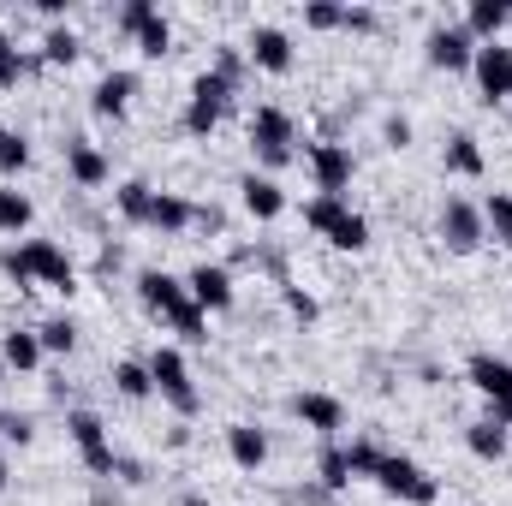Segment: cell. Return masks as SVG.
Listing matches in <instances>:
<instances>
[{
	"mask_svg": "<svg viewBox=\"0 0 512 506\" xmlns=\"http://www.w3.org/2000/svg\"><path fill=\"white\" fill-rule=\"evenodd\" d=\"M227 459L239 471H262L268 465V435L256 423H227Z\"/></svg>",
	"mask_w": 512,
	"mask_h": 506,
	"instance_id": "21",
	"label": "cell"
},
{
	"mask_svg": "<svg viewBox=\"0 0 512 506\" xmlns=\"http://www.w3.org/2000/svg\"><path fill=\"white\" fill-rule=\"evenodd\" d=\"M114 387H120L126 399H137V405H143V399L155 393V381H149V364H137V358H120V364H114Z\"/></svg>",
	"mask_w": 512,
	"mask_h": 506,
	"instance_id": "33",
	"label": "cell"
},
{
	"mask_svg": "<svg viewBox=\"0 0 512 506\" xmlns=\"http://www.w3.org/2000/svg\"><path fill=\"white\" fill-rule=\"evenodd\" d=\"M507 24H512L507 0H471V6H465V36H471V42H501Z\"/></svg>",
	"mask_w": 512,
	"mask_h": 506,
	"instance_id": "22",
	"label": "cell"
},
{
	"mask_svg": "<svg viewBox=\"0 0 512 506\" xmlns=\"http://www.w3.org/2000/svg\"><path fill=\"white\" fill-rule=\"evenodd\" d=\"M0 274L18 280V292H30V286H54L66 298L78 292V262L66 256V245H54V239H24V245L0 251Z\"/></svg>",
	"mask_w": 512,
	"mask_h": 506,
	"instance_id": "2",
	"label": "cell"
},
{
	"mask_svg": "<svg viewBox=\"0 0 512 506\" xmlns=\"http://www.w3.org/2000/svg\"><path fill=\"white\" fill-rule=\"evenodd\" d=\"M0 495H6V459H0Z\"/></svg>",
	"mask_w": 512,
	"mask_h": 506,
	"instance_id": "44",
	"label": "cell"
},
{
	"mask_svg": "<svg viewBox=\"0 0 512 506\" xmlns=\"http://www.w3.org/2000/svg\"><path fill=\"white\" fill-rule=\"evenodd\" d=\"M471 72H477V90H483L489 108H495V102H512V48L507 42H477Z\"/></svg>",
	"mask_w": 512,
	"mask_h": 506,
	"instance_id": "13",
	"label": "cell"
},
{
	"mask_svg": "<svg viewBox=\"0 0 512 506\" xmlns=\"http://www.w3.org/2000/svg\"><path fill=\"white\" fill-rule=\"evenodd\" d=\"M292 143H298V126H292V114L286 108H256L251 114V149L262 167H286L292 161Z\"/></svg>",
	"mask_w": 512,
	"mask_h": 506,
	"instance_id": "10",
	"label": "cell"
},
{
	"mask_svg": "<svg viewBox=\"0 0 512 506\" xmlns=\"http://www.w3.org/2000/svg\"><path fill=\"white\" fill-rule=\"evenodd\" d=\"M245 54H251L256 72H274V78H286V72L298 66V48H292V36H286L280 24H256L251 42H245Z\"/></svg>",
	"mask_w": 512,
	"mask_h": 506,
	"instance_id": "15",
	"label": "cell"
},
{
	"mask_svg": "<svg viewBox=\"0 0 512 506\" xmlns=\"http://www.w3.org/2000/svg\"><path fill=\"white\" fill-rule=\"evenodd\" d=\"M191 221H197V209H191L179 191H155V209H149V233L173 239V233H185Z\"/></svg>",
	"mask_w": 512,
	"mask_h": 506,
	"instance_id": "24",
	"label": "cell"
},
{
	"mask_svg": "<svg viewBox=\"0 0 512 506\" xmlns=\"http://www.w3.org/2000/svg\"><path fill=\"white\" fill-rule=\"evenodd\" d=\"M30 66H36L30 54H18V48H0V90H18V78H24Z\"/></svg>",
	"mask_w": 512,
	"mask_h": 506,
	"instance_id": "38",
	"label": "cell"
},
{
	"mask_svg": "<svg viewBox=\"0 0 512 506\" xmlns=\"http://www.w3.org/2000/svg\"><path fill=\"white\" fill-rule=\"evenodd\" d=\"M36 340H42V352H60V358H66V352L78 346V322H72V316H48V322L36 328Z\"/></svg>",
	"mask_w": 512,
	"mask_h": 506,
	"instance_id": "34",
	"label": "cell"
},
{
	"mask_svg": "<svg viewBox=\"0 0 512 506\" xmlns=\"http://www.w3.org/2000/svg\"><path fill=\"white\" fill-rule=\"evenodd\" d=\"M66 173H72V185H84V191H102V185L114 179L108 155H102L90 137H66Z\"/></svg>",
	"mask_w": 512,
	"mask_h": 506,
	"instance_id": "18",
	"label": "cell"
},
{
	"mask_svg": "<svg viewBox=\"0 0 512 506\" xmlns=\"http://www.w3.org/2000/svg\"><path fill=\"white\" fill-rule=\"evenodd\" d=\"M149 381H155V393H161V399H167L179 417H197L203 393H197V381H191L185 352H173V346H155V352H149Z\"/></svg>",
	"mask_w": 512,
	"mask_h": 506,
	"instance_id": "5",
	"label": "cell"
},
{
	"mask_svg": "<svg viewBox=\"0 0 512 506\" xmlns=\"http://www.w3.org/2000/svg\"><path fill=\"white\" fill-rule=\"evenodd\" d=\"M304 161H310V179H316L322 197H346V185H352V173H358L352 143H334V137H328V143H310Z\"/></svg>",
	"mask_w": 512,
	"mask_h": 506,
	"instance_id": "11",
	"label": "cell"
},
{
	"mask_svg": "<svg viewBox=\"0 0 512 506\" xmlns=\"http://www.w3.org/2000/svg\"><path fill=\"white\" fill-rule=\"evenodd\" d=\"M66 435H72V447H78V459H84L90 477H114L120 471V453H114L108 423L96 411H66Z\"/></svg>",
	"mask_w": 512,
	"mask_h": 506,
	"instance_id": "7",
	"label": "cell"
},
{
	"mask_svg": "<svg viewBox=\"0 0 512 506\" xmlns=\"http://www.w3.org/2000/svg\"><path fill=\"white\" fill-rule=\"evenodd\" d=\"M370 483H382L393 501H405V506H435L441 501V483L417 465V459H405V453H382V465H376V477Z\"/></svg>",
	"mask_w": 512,
	"mask_h": 506,
	"instance_id": "6",
	"label": "cell"
},
{
	"mask_svg": "<svg viewBox=\"0 0 512 506\" xmlns=\"http://www.w3.org/2000/svg\"><path fill=\"white\" fill-rule=\"evenodd\" d=\"M465 447H471V459H483V465H501L512 447V429H501L495 417H477L471 429H465Z\"/></svg>",
	"mask_w": 512,
	"mask_h": 506,
	"instance_id": "23",
	"label": "cell"
},
{
	"mask_svg": "<svg viewBox=\"0 0 512 506\" xmlns=\"http://www.w3.org/2000/svg\"><path fill=\"white\" fill-rule=\"evenodd\" d=\"M423 48H429L435 72H471V60H477V42L465 36V24H435Z\"/></svg>",
	"mask_w": 512,
	"mask_h": 506,
	"instance_id": "16",
	"label": "cell"
},
{
	"mask_svg": "<svg viewBox=\"0 0 512 506\" xmlns=\"http://www.w3.org/2000/svg\"><path fill=\"white\" fill-rule=\"evenodd\" d=\"M114 209L126 215L131 227H149V209H155V185H143V179H126V185L114 191Z\"/></svg>",
	"mask_w": 512,
	"mask_h": 506,
	"instance_id": "28",
	"label": "cell"
},
{
	"mask_svg": "<svg viewBox=\"0 0 512 506\" xmlns=\"http://www.w3.org/2000/svg\"><path fill=\"white\" fill-rule=\"evenodd\" d=\"M131 96H137V72H102L90 90V108H96V120H126Z\"/></svg>",
	"mask_w": 512,
	"mask_h": 506,
	"instance_id": "19",
	"label": "cell"
},
{
	"mask_svg": "<svg viewBox=\"0 0 512 506\" xmlns=\"http://www.w3.org/2000/svg\"><path fill=\"white\" fill-rule=\"evenodd\" d=\"M483 239H489V227H483V203L447 197V203H441V245L459 251V256H471Z\"/></svg>",
	"mask_w": 512,
	"mask_h": 506,
	"instance_id": "12",
	"label": "cell"
},
{
	"mask_svg": "<svg viewBox=\"0 0 512 506\" xmlns=\"http://www.w3.org/2000/svg\"><path fill=\"white\" fill-rule=\"evenodd\" d=\"M233 90L239 84H227L221 72H197L191 78V102H185V120L179 126L191 131V137H215V126L227 120V108H233Z\"/></svg>",
	"mask_w": 512,
	"mask_h": 506,
	"instance_id": "4",
	"label": "cell"
},
{
	"mask_svg": "<svg viewBox=\"0 0 512 506\" xmlns=\"http://www.w3.org/2000/svg\"><path fill=\"white\" fill-rule=\"evenodd\" d=\"M78 54H84L78 30H72V24H48V36H42V60H48V66H72Z\"/></svg>",
	"mask_w": 512,
	"mask_h": 506,
	"instance_id": "30",
	"label": "cell"
},
{
	"mask_svg": "<svg viewBox=\"0 0 512 506\" xmlns=\"http://www.w3.org/2000/svg\"><path fill=\"white\" fill-rule=\"evenodd\" d=\"M0 48H12V36H6V24H0Z\"/></svg>",
	"mask_w": 512,
	"mask_h": 506,
	"instance_id": "45",
	"label": "cell"
},
{
	"mask_svg": "<svg viewBox=\"0 0 512 506\" xmlns=\"http://www.w3.org/2000/svg\"><path fill=\"white\" fill-rule=\"evenodd\" d=\"M483 167H489L483 143H477L471 131H453V137H447V173H459V179H483Z\"/></svg>",
	"mask_w": 512,
	"mask_h": 506,
	"instance_id": "25",
	"label": "cell"
},
{
	"mask_svg": "<svg viewBox=\"0 0 512 506\" xmlns=\"http://www.w3.org/2000/svg\"><path fill=\"white\" fill-rule=\"evenodd\" d=\"M239 203H245L251 221H280V215H286V191H280L268 173H245V179H239Z\"/></svg>",
	"mask_w": 512,
	"mask_h": 506,
	"instance_id": "20",
	"label": "cell"
},
{
	"mask_svg": "<svg viewBox=\"0 0 512 506\" xmlns=\"http://www.w3.org/2000/svg\"><path fill=\"white\" fill-rule=\"evenodd\" d=\"M137 304H143L149 316H161L185 346H203V340H209V316L191 304V292H185L179 274H167V268H137Z\"/></svg>",
	"mask_w": 512,
	"mask_h": 506,
	"instance_id": "1",
	"label": "cell"
},
{
	"mask_svg": "<svg viewBox=\"0 0 512 506\" xmlns=\"http://www.w3.org/2000/svg\"><path fill=\"white\" fill-rule=\"evenodd\" d=\"M120 30L137 42L143 60H167V54H173V24L155 12V0H126V6H120Z\"/></svg>",
	"mask_w": 512,
	"mask_h": 506,
	"instance_id": "8",
	"label": "cell"
},
{
	"mask_svg": "<svg viewBox=\"0 0 512 506\" xmlns=\"http://www.w3.org/2000/svg\"><path fill=\"white\" fill-rule=\"evenodd\" d=\"M179 506H215V501H209V495H185Z\"/></svg>",
	"mask_w": 512,
	"mask_h": 506,
	"instance_id": "43",
	"label": "cell"
},
{
	"mask_svg": "<svg viewBox=\"0 0 512 506\" xmlns=\"http://www.w3.org/2000/svg\"><path fill=\"white\" fill-rule=\"evenodd\" d=\"M483 227H489L495 245H507L512 251V191H495V197L483 203Z\"/></svg>",
	"mask_w": 512,
	"mask_h": 506,
	"instance_id": "32",
	"label": "cell"
},
{
	"mask_svg": "<svg viewBox=\"0 0 512 506\" xmlns=\"http://www.w3.org/2000/svg\"><path fill=\"white\" fill-rule=\"evenodd\" d=\"M245 66H251V54H239L233 42H221V54H215V72H221L227 84H239V78H245Z\"/></svg>",
	"mask_w": 512,
	"mask_h": 506,
	"instance_id": "39",
	"label": "cell"
},
{
	"mask_svg": "<svg viewBox=\"0 0 512 506\" xmlns=\"http://www.w3.org/2000/svg\"><path fill=\"white\" fill-rule=\"evenodd\" d=\"M346 465H352V483H358V477H376L382 447H376V441H352V447H346Z\"/></svg>",
	"mask_w": 512,
	"mask_h": 506,
	"instance_id": "36",
	"label": "cell"
},
{
	"mask_svg": "<svg viewBox=\"0 0 512 506\" xmlns=\"http://www.w3.org/2000/svg\"><path fill=\"white\" fill-rule=\"evenodd\" d=\"M292 417H298L304 429H316L322 441H334V435L346 429V405H340L334 393H292Z\"/></svg>",
	"mask_w": 512,
	"mask_h": 506,
	"instance_id": "17",
	"label": "cell"
},
{
	"mask_svg": "<svg viewBox=\"0 0 512 506\" xmlns=\"http://www.w3.org/2000/svg\"><path fill=\"white\" fill-rule=\"evenodd\" d=\"M30 221H36V203H30L18 185H6V179H0V233H12V239H18V233H30Z\"/></svg>",
	"mask_w": 512,
	"mask_h": 506,
	"instance_id": "27",
	"label": "cell"
},
{
	"mask_svg": "<svg viewBox=\"0 0 512 506\" xmlns=\"http://www.w3.org/2000/svg\"><path fill=\"white\" fill-rule=\"evenodd\" d=\"M48 352H42V340H36V328H12L6 340H0V364L6 370H36Z\"/></svg>",
	"mask_w": 512,
	"mask_h": 506,
	"instance_id": "26",
	"label": "cell"
},
{
	"mask_svg": "<svg viewBox=\"0 0 512 506\" xmlns=\"http://www.w3.org/2000/svg\"><path fill=\"white\" fill-rule=\"evenodd\" d=\"M280 304H286V316H298V322H316V316H322V304H316L304 286H292V280L280 286Z\"/></svg>",
	"mask_w": 512,
	"mask_h": 506,
	"instance_id": "35",
	"label": "cell"
},
{
	"mask_svg": "<svg viewBox=\"0 0 512 506\" xmlns=\"http://www.w3.org/2000/svg\"><path fill=\"white\" fill-rule=\"evenodd\" d=\"M465 381L489 399V417L501 423V429H512V364L507 358H495V352H477L471 364H465Z\"/></svg>",
	"mask_w": 512,
	"mask_h": 506,
	"instance_id": "9",
	"label": "cell"
},
{
	"mask_svg": "<svg viewBox=\"0 0 512 506\" xmlns=\"http://www.w3.org/2000/svg\"><path fill=\"white\" fill-rule=\"evenodd\" d=\"M185 292H191V304H197L203 316L233 310V274H227L221 262H197V268L185 274Z\"/></svg>",
	"mask_w": 512,
	"mask_h": 506,
	"instance_id": "14",
	"label": "cell"
},
{
	"mask_svg": "<svg viewBox=\"0 0 512 506\" xmlns=\"http://www.w3.org/2000/svg\"><path fill=\"white\" fill-rule=\"evenodd\" d=\"M30 435H36V423H30V417H18V411H0V441H12V447H30Z\"/></svg>",
	"mask_w": 512,
	"mask_h": 506,
	"instance_id": "40",
	"label": "cell"
},
{
	"mask_svg": "<svg viewBox=\"0 0 512 506\" xmlns=\"http://www.w3.org/2000/svg\"><path fill=\"white\" fill-rule=\"evenodd\" d=\"M340 30H358V36H370V30H376V12H370V6H346V24H340Z\"/></svg>",
	"mask_w": 512,
	"mask_h": 506,
	"instance_id": "42",
	"label": "cell"
},
{
	"mask_svg": "<svg viewBox=\"0 0 512 506\" xmlns=\"http://www.w3.org/2000/svg\"><path fill=\"white\" fill-rule=\"evenodd\" d=\"M0 387H6V364H0Z\"/></svg>",
	"mask_w": 512,
	"mask_h": 506,
	"instance_id": "46",
	"label": "cell"
},
{
	"mask_svg": "<svg viewBox=\"0 0 512 506\" xmlns=\"http://www.w3.org/2000/svg\"><path fill=\"white\" fill-rule=\"evenodd\" d=\"M304 24H310V30H340V24H346V6H334V0H310V6H304Z\"/></svg>",
	"mask_w": 512,
	"mask_h": 506,
	"instance_id": "37",
	"label": "cell"
},
{
	"mask_svg": "<svg viewBox=\"0 0 512 506\" xmlns=\"http://www.w3.org/2000/svg\"><path fill=\"white\" fill-rule=\"evenodd\" d=\"M24 167H30V137H24V131H12V126H0V179L12 185Z\"/></svg>",
	"mask_w": 512,
	"mask_h": 506,
	"instance_id": "31",
	"label": "cell"
},
{
	"mask_svg": "<svg viewBox=\"0 0 512 506\" xmlns=\"http://www.w3.org/2000/svg\"><path fill=\"white\" fill-rule=\"evenodd\" d=\"M382 137H387V149H411V120L405 114H387Z\"/></svg>",
	"mask_w": 512,
	"mask_h": 506,
	"instance_id": "41",
	"label": "cell"
},
{
	"mask_svg": "<svg viewBox=\"0 0 512 506\" xmlns=\"http://www.w3.org/2000/svg\"><path fill=\"white\" fill-rule=\"evenodd\" d=\"M304 227H310L316 239H328L334 251H352V256L370 245V221H364L346 197H310V203H304Z\"/></svg>",
	"mask_w": 512,
	"mask_h": 506,
	"instance_id": "3",
	"label": "cell"
},
{
	"mask_svg": "<svg viewBox=\"0 0 512 506\" xmlns=\"http://www.w3.org/2000/svg\"><path fill=\"white\" fill-rule=\"evenodd\" d=\"M316 483H322V495H340V489H352V465H346V447H322V459H316Z\"/></svg>",
	"mask_w": 512,
	"mask_h": 506,
	"instance_id": "29",
	"label": "cell"
}]
</instances>
